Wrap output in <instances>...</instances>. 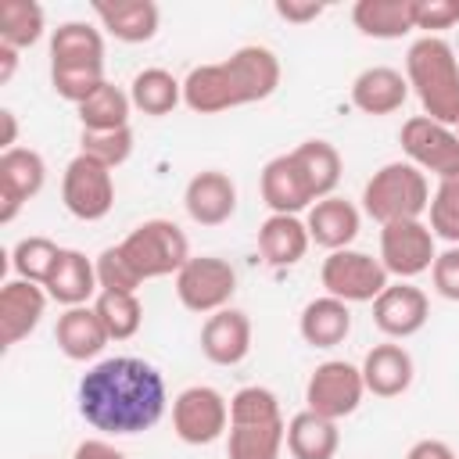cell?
<instances>
[{"label": "cell", "mask_w": 459, "mask_h": 459, "mask_svg": "<svg viewBox=\"0 0 459 459\" xmlns=\"http://www.w3.org/2000/svg\"><path fill=\"white\" fill-rule=\"evenodd\" d=\"M161 373L136 355H115L97 362L79 380V412L93 430L129 437L151 430L165 412Z\"/></svg>", "instance_id": "obj_1"}, {"label": "cell", "mask_w": 459, "mask_h": 459, "mask_svg": "<svg viewBox=\"0 0 459 459\" xmlns=\"http://www.w3.org/2000/svg\"><path fill=\"white\" fill-rule=\"evenodd\" d=\"M280 86V61L269 47H240L219 65H197L183 79V104L197 115H219L226 108L273 97Z\"/></svg>", "instance_id": "obj_2"}, {"label": "cell", "mask_w": 459, "mask_h": 459, "mask_svg": "<svg viewBox=\"0 0 459 459\" xmlns=\"http://www.w3.org/2000/svg\"><path fill=\"white\" fill-rule=\"evenodd\" d=\"M104 39L86 22H65L50 36V86L75 108L104 86Z\"/></svg>", "instance_id": "obj_3"}, {"label": "cell", "mask_w": 459, "mask_h": 459, "mask_svg": "<svg viewBox=\"0 0 459 459\" xmlns=\"http://www.w3.org/2000/svg\"><path fill=\"white\" fill-rule=\"evenodd\" d=\"M405 79L409 90H416L427 118L459 126V57L448 39L420 36L405 54Z\"/></svg>", "instance_id": "obj_4"}, {"label": "cell", "mask_w": 459, "mask_h": 459, "mask_svg": "<svg viewBox=\"0 0 459 459\" xmlns=\"http://www.w3.org/2000/svg\"><path fill=\"white\" fill-rule=\"evenodd\" d=\"M362 208L380 226L420 219L430 208V186L427 176L409 161H391L373 172V179L362 186Z\"/></svg>", "instance_id": "obj_5"}, {"label": "cell", "mask_w": 459, "mask_h": 459, "mask_svg": "<svg viewBox=\"0 0 459 459\" xmlns=\"http://www.w3.org/2000/svg\"><path fill=\"white\" fill-rule=\"evenodd\" d=\"M118 247L133 262L140 280H158V276L179 273L186 265V258H190V244H186L183 230L176 222H169V219L140 222Z\"/></svg>", "instance_id": "obj_6"}, {"label": "cell", "mask_w": 459, "mask_h": 459, "mask_svg": "<svg viewBox=\"0 0 459 459\" xmlns=\"http://www.w3.org/2000/svg\"><path fill=\"white\" fill-rule=\"evenodd\" d=\"M319 280H323L330 298H341L348 305L351 301H377L387 287V269L380 258L344 247V251H330L323 258Z\"/></svg>", "instance_id": "obj_7"}, {"label": "cell", "mask_w": 459, "mask_h": 459, "mask_svg": "<svg viewBox=\"0 0 459 459\" xmlns=\"http://www.w3.org/2000/svg\"><path fill=\"white\" fill-rule=\"evenodd\" d=\"M237 294V273L226 258L197 255L176 273V298L190 312H222Z\"/></svg>", "instance_id": "obj_8"}, {"label": "cell", "mask_w": 459, "mask_h": 459, "mask_svg": "<svg viewBox=\"0 0 459 459\" xmlns=\"http://www.w3.org/2000/svg\"><path fill=\"white\" fill-rule=\"evenodd\" d=\"M61 201L65 208L82 219V222H97L111 212L115 204V179H111V169L100 165L97 158L90 154H75L65 169V179H61Z\"/></svg>", "instance_id": "obj_9"}, {"label": "cell", "mask_w": 459, "mask_h": 459, "mask_svg": "<svg viewBox=\"0 0 459 459\" xmlns=\"http://www.w3.org/2000/svg\"><path fill=\"white\" fill-rule=\"evenodd\" d=\"M402 151L409 154V165H416L423 176L434 172L437 179L459 172V133L452 126H441L427 115H412L402 122Z\"/></svg>", "instance_id": "obj_10"}, {"label": "cell", "mask_w": 459, "mask_h": 459, "mask_svg": "<svg viewBox=\"0 0 459 459\" xmlns=\"http://www.w3.org/2000/svg\"><path fill=\"white\" fill-rule=\"evenodd\" d=\"M366 394V384H362V369L344 362V359H330V362H319L305 384V402L312 412L326 416V420H341V416H351L359 409Z\"/></svg>", "instance_id": "obj_11"}, {"label": "cell", "mask_w": 459, "mask_h": 459, "mask_svg": "<svg viewBox=\"0 0 459 459\" xmlns=\"http://www.w3.org/2000/svg\"><path fill=\"white\" fill-rule=\"evenodd\" d=\"M226 423H230V405L208 384H194L179 391L172 402V430L186 445H212L215 437H222Z\"/></svg>", "instance_id": "obj_12"}, {"label": "cell", "mask_w": 459, "mask_h": 459, "mask_svg": "<svg viewBox=\"0 0 459 459\" xmlns=\"http://www.w3.org/2000/svg\"><path fill=\"white\" fill-rule=\"evenodd\" d=\"M437 251H434V233L430 226H423L420 219H405V222H387L380 226V262L387 269V276L398 280H412L420 273H427L434 265Z\"/></svg>", "instance_id": "obj_13"}, {"label": "cell", "mask_w": 459, "mask_h": 459, "mask_svg": "<svg viewBox=\"0 0 459 459\" xmlns=\"http://www.w3.org/2000/svg\"><path fill=\"white\" fill-rule=\"evenodd\" d=\"M47 183V165L32 147H11L0 154V222H11L18 208Z\"/></svg>", "instance_id": "obj_14"}, {"label": "cell", "mask_w": 459, "mask_h": 459, "mask_svg": "<svg viewBox=\"0 0 459 459\" xmlns=\"http://www.w3.org/2000/svg\"><path fill=\"white\" fill-rule=\"evenodd\" d=\"M430 316V301L420 287L398 280V283H387L384 294L373 301V323L387 333V337H412L423 330Z\"/></svg>", "instance_id": "obj_15"}, {"label": "cell", "mask_w": 459, "mask_h": 459, "mask_svg": "<svg viewBox=\"0 0 459 459\" xmlns=\"http://www.w3.org/2000/svg\"><path fill=\"white\" fill-rule=\"evenodd\" d=\"M183 208L197 226H222L237 212V186L226 172L204 169L183 190Z\"/></svg>", "instance_id": "obj_16"}, {"label": "cell", "mask_w": 459, "mask_h": 459, "mask_svg": "<svg viewBox=\"0 0 459 459\" xmlns=\"http://www.w3.org/2000/svg\"><path fill=\"white\" fill-rule=\"evenodd\" d=\"M201 351L215 366H237L251 351V319L240 308L212 312L201 326Z\"/></svg>", "instance_id": "obj_17"}, {"label": "cell", "mask_w": 459, "mask_h": 459, "mask_svg": "<svg viewBox=\"0 0 459 459\" xmlns=\"http://www.w3.org/2000/svg\"><path fill=\"white\" fill-rule=\"evenodd\" d=\"M43 308H47V294L39 283H29V280L4 283V290H0V341H4V348L29 337L39 326Z\"/></svg>", "instance_id": "obj_18"}, {"label": "cell", "mask_w": 459, "mask_h": 459, "mask_svg": "<svg viewBox=\"0 0 459 459\" xmlns=\"http://www.w3.org/2000/svg\"><path fill=\"white\" fill-rule=\"evenodd\" d=\"M262 201L273 208V215H298L301 208L316 204L294 154H280L262 169Z\"/></svg>", "instance_id": "obj_19"}, {"label": "cell", "mask_w": 459, "mask_h": 459, "mask_svg": "<svg viewBox=\"0 0 459 459\" xmlns=\"http://www.w3.org/2000/svg\"><path fill=\"white\" fill-rule=\"evenodd\" d=\"M359 369L366 391L377 398H398L412 384V355L402 344H373Z\"/></svg>", "instance_id": "obj_20"}, {"label": "cell", "mask_w": 459, "mask_h": 459, "mask_svg": "<svg viewBox=\"0 0 459 459\" xmlns=\"http://www.w3.org/2000/svg\"><path fill=\"white\" fill-rule=\"evenodd\" d=\"M305 230H308V240H316L319 247L344 251L359 237V208L351 201L330 194V197H323L308 208Z\"/></svg>", "instance_id": "obj_21"}, {"label": "cell", "mask_w": 459, "mask_h": 459, "mask_svg": "<svg viewBox=\"0 0 459 459\" xmlns=\"http://www.w3.org/2000/svg\"><path fill=\"white\" fill-rule=\"evenodd\" d=\"M54 341H57V348L68 359L86 362V359H97L111 337H108V330H104V323H100V316H97L93 305L90 308L86 305H75V308H65L57 316Z\"/></svg>", "instance_id": "obj_22"}, {"label": "cell", "mask_w": 459, "mask_h": 459, "mask_svg": "<svg viewBox=\"0 0 459 459\" xmlns=\"http://www.w3.org/2000/svg\"><path fill=\"white\" fill-rule=\"evenodd\" d=\"M409 97V79L387 65H373L355 75L351 82V104L362 115H391L405 104Z\"/></svg>", "instance_id": "obj_23"}, {"label": "cell", "mask_w": 459, "mask_h": 459, "mask_svg": "<svg viewBox=\"0 0 459 459\" xmlns=\"http://www.w3.org/2000/svg\"><path fill=\"white\" fill-rule=\"evenodd\" d=\"M43 287H47V294H50L54 301H61V305H68V308L86 305V298L100 294L97 265H93L82 251L61 247V258H57V265H54V273H50V280H47Z\"/></svg>", "instance_id": "obj_24"}, {"label": "cell", "mask_w": 459, "mask_h": 459, "mask_svg": "<svg viewBox=\"0 0 459 459\" xmlns=\"http://www.w3.org/2000/svg\"><path fill=\"white\" fill-rule=\"evenodd\" d=\"M93 14L100 25L122 39V43H147L158 32V4L151 0H115V4H93Z\"/></svg>", "instance_id": "obj_25"}, {"label": "cell", "mask_w": 459, "mask_h": 459, "mask_svg": "<svg viewBox=\"0 0 459 459\" xmlns=\"http://www.w3.org/2000/svg\"><path fill=\"white\" fill-rule=\"evenodd\" d=\"M258 251L273 269H287L305 258L308 230L298 215H269L258 230Z\"/></svg>", "instance_id": "obj_26"}, {"label": "cell", "mask_w": 459, "mask_h": 459, "mask_svg": "<svg viewBox=\"0 0 459 459\" xmlns=\"http://www.w3.org/2000/svg\"><path fill=\"white\" fill-rule=\"evenodd\" d=\"M298 330L305 337V344L312 348H333L341 344L348 333H351V312H348V301L341 298H316L301 308V319H298Z\"/></svg>", "instance_id": "obj_27"}, {"label": "cell", "mask_w": 459, "mask_h": 459, "mask_svg": "<svg viewBox=\"0 0 459 459\" xmlns=\"http://www.w3.org/2000/svg\"><path fill=\"white\" fill-rule=\"evenodd\" d=\"M341 445V430L337 420H326L312 409L290 416L287 423V452L294 459H333Z\"/></svg>", "instance_id": "obj_28"}, {"label": "cell", "mask_w": 459, "mask_h": 459, "mask_svg": "<svg viewBox=\"0 0 459 459\" xmlns=\"http://www.w3.org/2000/svg\"><path fill=\"white\" fill-rule=\"evenodd\" d=\"M416 0H359L351 7V22L362 36L373 39H402L409 29H416L412 18Z\"/></svg>", "instance_id": "obj_29"}, {"label": "cell", "mask_w": 459, "mask_h": 459, "mask_svg": "<svg viewBox=\"0 0 459 459\" xmlns=\"http://www.w3.org/2000/svg\"><path fill=\"white\" fill-rule=\"evenodd\" d=\"M287 445V423H230V459H280Z\"/></svg>", "instance_id": "obj_30"}, {"label": "cell", "mask_w": 459, "mask_h": 459, "mask_svg": "<svg viewBox=\"0 0 459 459\" xmlns=\"http://www.w3.org/2000/svg\"><path fill=\"white\" fill-rule=\"evenodd\" d=\"M290 154H294L298 169L305 172L312 197H316V201L330 197L333 186L341 183V154H337V147L326 143V140H305V143H298Z\"/></svg>", "instance_id": "obj_31"}, {"label": "cell", "mask_w": 459, "mask_h": 459, "mask_svg": "<svg viewBox=\"0 0 459 459\" xmlns=\"http://www.w3.org/2000/svg\"><path fill=\"white\" fill-rule=\"evenodd\" d=\"M129 100L143 115H169L183 100V82L165 68H143L129 86Z\"/></svg>", "instance_id": "obj_32"}, {"label": "cell", "mask_w": 459, "mask_h": 459, "mask_svg": "<svg viewBox=\"0 0 459 459\" xmlns=\"http://www.w3.org/2000/svg\"><path fill=\"white\" fill-rule=\"evenodd\" d=\"M129 108H133L129 93L118 90L115 82H104L93 97H86L79 104V122H82V129H97V133L122 129V126H129Z\"/></svg>", "instance_id": "obj_33"}, {"label": "cell", "mask_w": 459, "mask_h": 459, "mask_svg": "<svg viewBox=\"0 0 459 459\" xmlns=\"http://www.w3.org/2000/svg\"><path fill=\"white\" fill-rule=\"evenodd\" d=\"M43 36V7L32 0H4L0 4V43L25 50Z\"/></svg>", "instance_id": "obj_34"}, {"label": "cell", "mask_w": 459, "mask_h": 459, "mask_svg": "<svg viewBox=\"0 0 459 459\" xmlns=\"http://www.w3.org/2000/svg\"><path fill=\"white\" fill-rule=\"evenodd\" d=\"M104 330L111 341H129L140 323H143V305L136 294H122V290H100L97 301H93Z\"/></svg>", "instance_id": "obj_35"}, {"label": "cell", "mask_w": 459, "mask_h": 459, "mask_svg": "<svg viewBox=\"0 0 459 459\" xmlns=\"http://www.w3.org/2000/svg\"><path fill=\"white\" fill-rule=\"evenodd\" d=\"M61 258V247L50 240V237H22L11 251V265L18 273V280H29V283H47L54 265Z\"/></svg>", "instance_id": "obj_36"}, {"label": "cell", "mask_w": 459, "mask_h": 459, "mask_svg": "<svg viewBox=\"0 0 459 459\" xmlns=\"http://www.w3.org/2000/svg\"><path fill=\"white\" fill-rule=\"evenodd\" d=\"M430 233L459 244V172L445 176L430 197Z\"/></svg>", "instance_id": "obj_37"}, {"label": "cell", "mask_w": 459, "mask_h": 459, "mask_svg": "<svg viewBox=\"0 0 459 459\" xmlns=\"http://www.w3.org/2000/svg\"><path fill=\"white\" fill-rule=\"evenodd\" d=\"M79 154H90V158H97L100 165H108V169H118L129 154H133V129L129 126H122V129H82V136H79Z\"/></svg>", "instance_id": "obj_38"}, {"label": "cell", "mask_w": 459, "mask_h": 459, "mask_svg": "<svg viewBox=\"0 0 459 459\" xmlns=\"http://www.w3.org/2000/svg\"><path fill=\"white\" fill-rule=\"evenodd\" d=\"M273 420H283V416H280V402L269 387L251 384L230 398V423H273Z\"/></svg>", "instance_id": "obj_39"}, {"label": "cell", "mask_w": 459, "mask_h": 459, "mask_svg": "<svg viewBox=\"0 0 459 459\" xmlns=\"http://www.w3.org/2000/svg\"><path fill=\"white\" fill-rule=\"evenodd\" d=\"M97 283L100 290H122V294H136V287L143 283L140 273L133 269V262L122 255V247H104L97 255Z\"/></svg>", "instance_id": "obj_40"}, {"label": "cell", "mask_w": 459, "mask_h": 459, "mask_svg": "<svg viewBox=\"0 0 459 459\" xmlns=\"http://www.w3.org/2000/svg\"><path fill=\"white\" fill-rule=\"evenodd\" d=\"M412 18L416 29H427V36H434L437 29H452L459 22V0H416Z\"/></svg>", "instance_id": "obj_41"}, {"label": "cell", "mask_w": 459, "mask_h": 459, "mask_svg": "<svg viewBox=\"0 0 459 459\" xmlns=\"http://www.w3.org/2000/svg\"><path fill=\"white\" fill-rule=\"evenodd\" d=\"M430 280H434V290L448 301H459V244H452L448 251H441L430 265Z\"/></svg>", "instance_id": "obj_42"}, {"label": "cell", "mask_w": 459, "mask_h": 459, "mask_svg": "<svg viewBox=\"0 0 459 459\" xmlns=\"http://www.w3.org/2000/svg\"><path fill=\"white\" fill-rule=\"evenodd\" d=\"M276 14L283 22H316L323 14V4H294V0H276Z\"/></svg>", "instance_id": "obj_43"}, {"label": "cell", "mask_w": 459, "mask_h": 459, "mask_svg": "<svg viewBox=\"0 0 459 459\" xmlns=\"http://www.w3.org/2000/svg\"><path fill=\"white\" fill-rule=\"evenodd\" d=\"M72 459H126L111 441H104V437H86L79 448H75V455Z\"/></svg>", "instance_id": "obj_44"}, {"label": "cell", "mask_w": 459, "mask_h": 459, "mask_svg": "<svg viewBox=\"0 0 459 459\" xmlns=\"http://www.w3.org/2000/svg\"><path fill=\"white\" fill-rule=\"evenodd\" d=\"M405 459H455V452H452L445 441L423 437V441H416V445L409 448V455H405Z\"/></svg>", "instance_id": "obj_45"}, {"label": "cell", "mask_w": 459, "mask_h": 459, "mask_svg": "<svg viewBox=\"0 0 459 459\" xmlns=\"http://www.w3.org/2000/svg\"><path fill=\"white\" fill-rule=\"evenodd\" d=\"M14 68H18V50L0 43V82H11Z\"/></svg>", "instance_id": "obj_46"}, {"label": "cell", "mask_w": 459, "mask_h": 459, "mask_svg": "<svg viewBox=\"0 0 459 459\" xmlns=\"http://www.w3.org/2000/svg\"><path fill=\"white\" fill-rule=\"evenodd\" d=\"M0 122H4V136H0V147L4 151H11L14 147V140H18V122H14V111H0Z\"/></svg>", "instance_id": "obj_47"}, {"label": "cell", "mask_w": 459, "mask_h": 459, "mask_svg": "<svg viewBox=\"0 0 459 459\" xmlns=\"http://www.w3.org/2000/svg\"><path fill=\"white\" fill-rule=\"evenodd\" d=\"M455 133H459V126H455Z\"/></svg>", "instance_id": "obj_48"}]
</instances>
